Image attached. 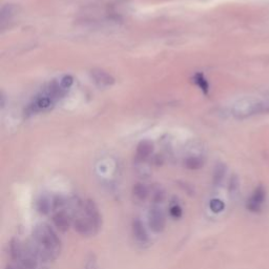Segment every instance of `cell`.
Masks as SVG:
<instances>
[{
  "label": "cell",
  "mask_w": 269,
  "mask_h": 269,
  "mask_svg": "<svg viewBox=\"0 0 269 269\" xmlns=\"http://www.w3.org/2000/svg\"><path fill=\"white\" fill-rule=\"evenodd\" d=\"M34 239L41 258L53 260L58 256L61 242L57 233L47 224L36 226L34 230Z\"/></svg>",
  "instance_id": "cell-1"
},
{
  "label": "cell",
  "mask_w": 269,
  "mask_h": 269,
  "mask_svg": "<svg viewBox=\"0 0 269 269\" xmlns=\"http://www.w3.org/2000/svg\"><path fill=\"white\" fill-rule=\"evenodd\" d=\"M232 113L237 118H246L256 114L269 113V103L255 99H243L234 104Z\"/></svg>",
  "instance_id": "cell-2"
},
{
  "label": "cell",
  "mask_w": 269,
  "mask_h": 269,
  "mask_svg": "<svg viewBox=\"0 0 269 269\" xmlns=\"http://www.w3.org/2000/svg\"><path fill=\"white\" fill-rule=\"evenodd\" d=\"M149 225L154 232H161L165 227V216L158 206H153L149 213Z\"/></svg>",
  "instance_id": "cell-3"
},
{
  "label": "cell",
  "mask_w": 269,
  "mask_h": 269,
  "mask_svg": "<svg viewBox=\"0 0 269 269\" xmlns=\"http://www.w3.org/2000/svg\"><path fill=\"white\" fill-rule=\"evenodd\" d=\"M266 198V192L263 185H259L252 192L251 197L248 199L246 207L251 213H260L262 209V205Z\"/></svg>",
  "instance_id": "cell-4"
},
{
  "label": "cell",
  "mask_w": 269,
  "mask_h": 269,
  "mask_svg": "<svg viewBox=\"0 0 269 269\" xmlns=\"http://www.w3.org/2000/svg\"><path fill=\"white\" fill-rule=\"evenodd\" d=\"M74 228L78 233L82 235H92L98 231L95 225L89 221L86 216L76 218L74 221Z\"/></svg>",
  "instance_id": "cell-5"
},
{
  "label": "cell",
  "mask_w": 269,
  "mask_h": 269,
  "mask_svg": "<svg viewBox=\"0 0 269 269\" xmlns=\"http://www.w3.org/2000/svg\"><path fill=\"white\" fill-rule=\"evenodd\" d=\"M83 211L85 216L89 219V221L95 225L97 230H99L101 226V216L93 200H86L83 202Z\"/></svg>",
  "instance_id": "cell-6"
},
{
  "label": "cell",
  "mask_w": 269,
  "mask_h": 269,
  "mask_svg": "<svg viewBox=\"0 0 269 269\" xmlns=\"http://www.w3.org/2000/svg\"><path fill=\"white\" fill-rule=\"evenodd\" d=\"M17 12L18 6L13 3H7L2 7L1 13H0V27H1V30L5 29V27L9 24V22L12 21Z\"/></svg>",
  "instance_id": "cell-7"
},
{
  "label": "cell",
  "mask_w": 269,
  "mask_h": 269,
  "mask_svg": "<svg viewBox=\"0 0 269 269\" xmlns=\"http://www.w3.org/2000/svg\"><path fill=\"white\" fill-rule=\"evenodd\" d=\"M92 76L95 80V82L100 86H109L114 84L115 79H114L109 73L102 70H94L92 71Z\"/></svg>",
  "instance_id": "cell-8"
},
{
  "label": "cell",
  "mask_w": 269,
  "mask_h": 269,
  "mask_svg": "<svg viewBox=\"0 0 269 269\" xmlns=\"http://www.w3.org/2000/svg\"><path fill=\"white\" fill-rule=\"evenodd\" d=\"M53 222L59 231H67L71 225V218L67 213H65V211L61 210L54 215Z\"/></svg>",
  "instance_id": "cell-9"
},
{
  "label": "cell",
  "mask_w": 269,
  "mask_h": 269,
  "mask_svg": "<svg viewBox=\"0 0 269 269\" xmlns=\"http://www.w3.org/2000/svg\"><path fill=\"white\" fill-rule=\"evenodd\" d=\"M132 228H133V233L135 235V238L140 241V242H146L149 240V234L148 231H146L144 224L140 219H134L133 223H132Z\"/></svg>",
  "instance_id": "cell-10"
},
{
  "label": "cell",
  "mask_w": 269,
  "mask_h": 269,
  "mask_svg": "<svg viewBox=\"0 0 269 269\" xmlns=\"http://www.w3.org/2000/svg\"><path fill=\"white\" fill-rule=\"evenodd\" d=\"M153 153V144L150 141H142L137 149V158L139 160L148 159Z\"/></svg>",
  "instance_id": "cell-11"
},
{
  "label": "cell",
  "mask_w": 269,
  "mask_h": 269,
  "mask_svg": "<svg viewBox=\"0 0 269 269\" xmlns=\"http://www.w3.org/2000/svg\"><path fill=\"white\" fill-rule=\"evenodd\" d=\"M149 190L144 184L142 183H137L133 187V194L135 195V198L139 201H144L146 198L149 197Z\"/></svg>",
  "instance_id": "cell-12"
},
{
  "label": "cell",
  "mask_w": 269,
  "mask_h": 269,
  "mask_svg": "<svg viewBox=\"0 0 269 269\" xmlns=\"http://www.w3.org/2000/svg\"><path fill=\"white\" fill-rule=\"evenodd\" d=\"M10 255L13 260H19L20 257L22 256V249L20 244L17 240H12L10 244Z\"/></svg>",
  "instance_id": "cell-13"
},
{
  "label": "cell",
  "mask_w": 269,
  "mask_h": 269,
  "mask_svg": "<svg viewBox=\"0 0 269 269\" xmlns=\"http://www.w3.org/2000/svg\"><path fill=\"white\" fill-rule=\"evenodd\" d=\"M203 165V161L198 158V157H191L189 159H186L185 161V166L186 168L194 170V169H199Z\"/></svg>",
  "instance_id": "cell-14"
},
{
  "label": "cell",
  "mask_w": 269,
  "mask_h": 269,
  "mask_svg": "<svg viewBox=\"0 0 269 269\" xmlns=\"http://www.w3.org/2000/svg\"><path fill=\"white\" fill-rule=\"evenodd\" d=\"M209 207L211 210L214 211V213L218 214V213H221V211L224 209L225 204H224V202L220 199H213V200H210Z\"/></svg>",
  "instance_id": "cell-15"
},
{
  "label": "cell",
  "mask_w": 269,
  "mask_h": 269,
  "mask_svg": "<svg viewBox=\"0 0 269 269\" xmlns=\"http://www.w3.org/2000/svg\"><path fill=\"white\" fill-rule=\"evenodd\" d=\"M226 172V167L223 164H219L215 170V175H214V181L215 183H220L225 176Z\"/></svg>",
  "instance_id": "cell-16"
},
{
  "label": "cell",
  "mask_w": 269,
  "mask_h": 269,
  "mask_svg": "<svg viewBox=\"0 0 269 269\" xmlns=\"http://www.w3.org/2000/svg\"><path fill=\"white\" fill-rule=\"evenodd\" d=\"M194 81H195V83H197L200 86V88L202 89L203 92H204V93L208 92V83H207L206 79L204 78V76H203L202 74L195 75L194 76Z\"/></svg>",
  "instance_id": "cell-17"
},
{
  "label": "cell",
  "mask_w": 269,
  "mask_h": 269,
  "mask_svg": "<svg viewBox=\"0 0 269 269\" xmlns=\"http://www.w3.org/2000/svg\"><path fill=\"white\" fill-rule=\"evenodd\" d=\"M37 209L39 213L47 214L48 211H50V202L44 198H41L37 203Z\"/></svg>",
  "instance_id": "cell-18"
},
{
  "label": "cell",
  "mask_w": 269,
  "mask_h": 269,
  "mask_svg": "<svg viewBox=\"0 0 269 269\" xmlns=\"http://www.w3.org/2000/svg\"><path fill=\"white\" fill-rule=\"evenodd\" d=\"M169 213H170V216H172L173 218L179 219V218L182 217L183 211H182V208L180 206H179L178 204H175V205H173L172 207H170Z\"/></svg>",
  "instance_id": "cell-19"
},
{
  "label": "cell",
  "mask_w": 269,
  "mask_h": 269,
  "mask_svg": "<svg viewBox=\"0 0 269 269\" xmlns=\"http://www.w3.org/2000/svg\"><path fill=\"white\" fill-rule=\"evenodd\" d=\"M85 269H98L97 261H96L94 255H91L88 257L86 263H85Z\"/></svg>",
  "instance_id": "cell-20"
},
{
  "label": "cell",
  "mask_w": 269,
  "mask_h": 269,
  "mask_svg": "<svg viewBox=\"0 0 269 269\" xmlns=\"http://www.w3.org/2000/svg\"><path fill=\"white\" fill-rule=\"evenodd\" d=\"M60 83L64 89H68L73 83V78L71 76H65L60 80Z\"/></svg>",
  "instance_id": "cell-21"
},
{
  "label": "cell",
  "mask_w": 269,
  "mask_h": 269,
  "mask_svg": "<svg viewBox=\"0 0 269 269\" xmlns=\"http://www.w3.org/2000/svg\"><path fill=\"white\" fill-rule=\"evenodd\" d=\"M163 199H164V193H163V192H161L160 190H157L156 192H154L153 195V200L154 201V203H159V202L161 203Z\"/></svg>",
  "instance_id": "cell-22"
},
{
  "label": "cell",
  "mask_w": 269,
  "mask_h": 269,
  "mask_svg": "<svg viewBox=\"0 0 269 269\" xmlns=\"http://www.w3.org/2000/svg\"><path fill=\"white\" fill-rule=\"evenodd\" d=\"M238 187V180L237 178H232L231 180V186H230V190L231 191H234L235 189Z\"/></svg>",
  "instance_id": "cell-23"
},
{
  "label": "cell",
  "mask_w": 269,
  "mask_h": 269,
  "mask_svg": "<svg viewBox=\"0 0 269 269\" xmlns=\"http://www.w3.org/2000/svg\"><path fill=\"white\" fill-rule=\"evenodd\" d=\"M18 269H29V268L24 267V266H22V265H19V268H18Z\"/></svg>",
  "instance_id": "cell-24"
},
{
  "label": "cell",
  "mask_w": 269,
  "mask_h": 269,
  "mask_svg": "<svg viewBox=\"0 0 269 269\" xmlns=\"http://www.w3.org/2000/svg\"><path fill=\"white\" fill-rule=\"evenodd\" d=\"M5 269H15V268H14L13 266H10V265H9V266H7Z\"/></svg>",
  "instance_id": "cell-25"
}]
</instances>
